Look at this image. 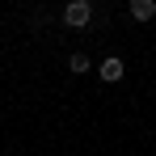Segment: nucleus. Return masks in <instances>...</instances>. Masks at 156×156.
<instances>
[{
    "label": "nucleus",
    "mask_w": 156,
    "mask_h": 156,
    "mask_svg": "<svg viewBox=\"0 0 156 156\" xmlns=\"http://www.w3.org/2000/svg\"><path fill=\"white\" fill-rule=\"evenodd\" d=\"M93 21V4L89 0H72L68 9H63V26H72V30H84Z\"/></svg>",
    "instance_id": "1"
},
{
    "label": "nucleus",
    "mask_w": 156,
    "mask_h": 156,
    "mask_svg": "<svg viewBox=\"0 0 156 156\" xmlns=\"http://www.w3.org/2000/svg\"><path fill=\"white\" fill-rule=\"evenodd\" d=\"M122 72H127V63H122L118 55H105L101 63H97V76H101L105 84H114V80H122Z\"/></svg>",
    "instance_id": "2"
},
{
    "label": "nucleus",
    "mask_w": 156,
    "mask_h": 156,
    "mask_svg": "<svg viewBox=\"0 0 156 156\" xmlns=\"http://www.w3.org/2000/svg\"><path fill=\"white\" fill-rule=\"evenodd\" d=\"M127 13L135 17V21H156V0H131Z\"/></svg>",
    "instance_id": "3"
},
{
    "label": "nucleus",
    "mask_w": 156,
    "mask_h": 156,
    "mask_svg": "<svg viewBox=\"0 0 156 156\" xmlns=\"http://www.w3.org/2000/svg\"><path fill=\"white\" fill-rule=\"evenodd\" d=\"M68 68H72V72H76V76H84V72H89V68H93V63H89V55H72V59H68Z\"/></svg>",
    "instance_id": "4"
}]
</instances>
